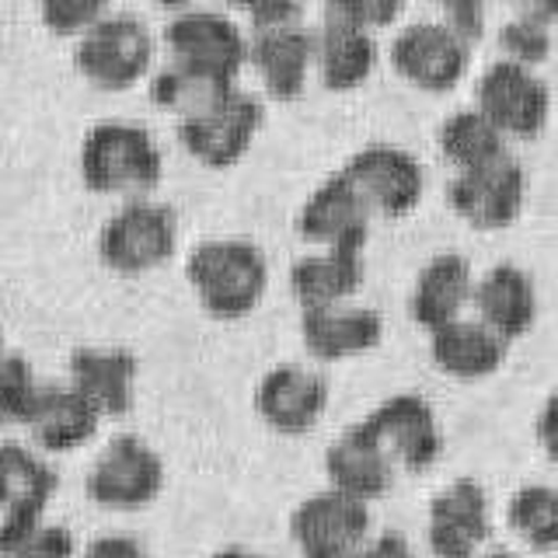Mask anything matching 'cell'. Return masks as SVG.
Here are the masks:
<instances>
[{
	"label": "cell",
	"mask_w": 558,
	"mask_h": 558,
	"mask_svg": "<svg viewBox=\"0 0 558 558\" xmlns=\"http://www.w3.org/2000/svg\"><path fill=\"white\" fill-rule=\"evenodd\" d=\"M185 279L209 318L241 322L266 296L269 262L255 241L209 238L189 252Z\"/></svg>",
	"instance_id": "cell-1"
},
{
	"label": "cell",
	"mask_w": 558,
	"mask_h": 558,
	"mask_svg": "<svg viewBox=\"0 0 558 558\" xmlns=\"http://www.w3.org/2000/svg\"><path fill=\"white\" fill-rule=\"evenodd\" d=\"M165 157L147 126L126 119L95 122L81 144V179L101 196L144 199L161 182Z\"/></svg>",
	"instance_id": "cell-2"
},
{
	"label": "cell",
	"mask_w": 558,
	"mask_h": 558,
	"mask_svg": "<svg viewBox=\"0 0 558 558\" xmlns=\"http://www.w3.org/2000/svg\"><path fill=\"white\" fill-rule=\"evenodd\" d=\"M252 14L248 60L266 92L279 101L301 98L314 63V32L304 25L301 0H262Z\"/></svg>",
	"instance_id": "cell-3"
},
{
	"label": "cell",
	"mask_w": 558,
	"mask_h": 558,
	"mask_svg": "<svg viewBox=\"0 0 558 558\" xmlns=\"http://www.w3.org/2000/svg\"><path fill=\"white\" fill-rule=\"evenodd\" d=\"M179 248V217L154 199H126L98 231V258L119 276H144Z\"/></svg>",
	"instance_id": "cell-4"
},
{
	"label": "cell",
	"mask_w": 558,
	"mask_h": 558,
	"mask_svg": "<svg viewBox=\"0 0 558 558\" xmlns=\"http://www.w3.org/2000/svg\"><path fill=\"white\" fill-rule=\"evenodd\" d=\"M154 60V35L130 11L101 14L95 25H87L77 39L74 63L81 74L105 87V92H126L147 74Z\"/></svg>",
	"instance_id": "cell-5"
},
{
	"label": "cell",
	"mask_w": 558,
	"mask_h": 558,
	"mask_svg": "<svg viewBox=\"0 0 558 558\" xmlns=\"http://www.w3.org/2000/svg\"><path fill=\"white\" fill-rule=\"evenodd\" d=\"M165 488V461L136 433L112 436L84 478V493L105 510L133 513L150 506Z\"/></svg>",
	"instance_id": "cell-6"
},
{
	"label": "cell",
	"mask_w": 558,
	"mask_h": 558,
	"mask_svg": "<svg viewBox=\"0 0 558 558\" xmlns=\"http://www.w3.org/2000/svg\"><path fill=\"white\" fill-rule=\"evenodd\" d=\"M371 502L339 488H322L290 513V541L301 558H353L371 541Z\"/></svg>",
	"instance_id": "cell-7"
},
{
	"label": "cell",
	"mask_w": 558,
	"mask_h": 558,
	"mask_svg": "<svg viewBox=\"0 0 558 558\" xmlns=\"http://www.w3.org/2000/svg\"><path fill=\"white\" fill-rule=\"evenodd\" d=\"M475 109L493 122L506 140H531L548 126L551 92L531 66L496 60L482 70L475 84Z\"/></svg>",
	"instance_id": "cell-8"
},
{
	"label": "cell",
	"mask_w": 558,
	"mask_h": 558,
	"mask_svg": "<svg viewBox=\"0 0 558 558\" xmlns=\"http://www.w3.org/2000/svg\"><path fill=\"white\" fill-rule=\"evenodd\" d=\"M371 206L374 217H405L423 203L426 171L418 157L398 144H366L339 168Z\"/></svg>",
	"instance_id": "cell-9"
},
{
	"label": "cell",
	"mask_w": 558,
	"mask_h": 558,
	"mask_svg": "<svg viewBox=\"0 0 558 558\" xmlns=\"http://www.w3.org/2000/svg\"><path fill=\"white\" fill-rule=\"evenodd\" d=\"M523 199H527V171L520 168L513 154L458 171L447 185L450 209L468 227H475V231H502V227H510L520 217Z\"/></svg>",
	"instance_id": "cell-10"
},
{
	"label": "cell",
	"mask_w": 558,
	"mask_h": 558,
	"mask_svg": "<svg viewBox=\"0 0 558 558\" xmlns=\"http://www.w3.org/2000/svg\"><path fill=\"white\" fill-rule=\"evenodd\" d=\"M266 109L252 92L234 87L231 95H223L217 105H209L206 112L179 119V140L182 147L196 157L206 168H231L248 154L252 140L262 130Z\"/></svg>",
	"instance_id": "cell-11"
},
{
	"label": "cell",
	"mask_w": 558,
	"mask_h": 558,
	"mask_svg": "<svg viewBox=\"0 0 558 558\" xmlns=\"http://www.w3.org/2000/svg\"><path fill=\"white\" fill-rule=\"evenodd\" d=\"M391 66L401 81L433 95L453 92L471 66V43L444 22H412L391 39Z\"/></svg>",
	"instance_id": "cell-12"
},
{
	"label": "cell",
	"mask_w": 558,
	"mask_h": 558,
	"mask_svg": "<svg viewBox=\"0 0 558 558\" xmlns=\"http://www.w3.org/2000/svg\"><path fill=\"white\" fill-rule=\"evenodd\" d=\"M165 46L171 49V63L203 70V74L223 81H234L248 60V35L227 14L209 8H189L174 14L165 25Z\"/></svg>",
	"instance_id": "cell-13"
},
{
	"label": "cell",
	"mask_w": 558,
	"mask_h": 558,
	"mask_svg": "<svg viewBox=\"0 0 558 558\" xmlns=\"http://www.w3.org/2000/svg\"><path fill=\"white\" fill-rule=\"evenodd\" d=\"M493 506L475 478H453L429 499L426 545L436 558H471L488 545Z\"/></svg>",
	"instance_id": "cell-14"
},
{
	"label": "cell",
	"mask_w": 558,
	"mask_h": 558,
	"mask_svg": "<svg viewBox=\"0 0 558 558\" xmlns=\"http://www.w3.org/2000/svg\"><path fill=\"white\" fill-rule=\"evenodd\" d=\"M374 429L380 447L391 453L395 468L429 471L444 453V429L436 409L423 395H391L363 418Z\"/></svg>",
	"instance_id": "cell-15"
},
{
	"label": "cell",
	"mask_w": 558,
	"mask_h": 558,
	"mask_svg": "<svg viewBox=\"0 0 558 558\" xmlns=\"http://www.w3.org/2000/svg\"><path fill=\"white\" fill-rule=\"evenodd\" d=\"M60 475L43 453L25 444H0V541L39 527Z\"/></svg>",
	"instance_id": "cell-16"
},
{
	"label": "cell",
	"mask_w": 558,
	"mask_h": 558,
	"mask_svg": "<svg viewBox=\"0 0 558 558\" xmlns=\"http://www.w3.org/2000/svg\"><path fill=\"white\" fill-rule=\"evenodd\" d=\"M371 206L363 203L353 182L336 171L304 199L301 214H296V234L314 248L363 252L366 238H371Z\"/></svg>",
	"instance_id": "cell-17"
},
{
	"label": "cell",
	"mask_w": 558,
	"mask_h": 558,
	"mask_svg": "<svg viewBox=\"0 0 558 558\" xmlns=\"http://www.w3.org/2000/svg\"><path fill=\"white\" fill-rule=\"evenodd\" d=\"M255 412L279 436H304L328 412V380L301 363H279L258 380Z\"/></svg>",
	"instance_id": "cell-18"
},
{
	"label": "cell",
	"mask_w": 558,
	"mask_h": 558,
	"mask_svg": "<svg viewBox=\"0 0 558 558\" xmlns=\"http://www.w3.org/2000/svg\"><path fill=\"white\" fill-rule=\"evenodd\" d=\"M395 471L398 468L391 453L380 447V440L366 423L342 429L325 450L328 488H339V493L363 502H374L388 493L395 485Z\"/></svg>",
	"instance_id": "cell-19"
},
{
	"label": "cell",
	"mask_w": 558,
	"mask_h": 558,
	"mask_svg": "<svg viewBox=\"0 0 558 558\" xmlns=\"http://www.w3.org/2000/svg\"><path fill=\"white\" fill-rule=\"evenodd\" d=\"M384 339V318L374 307L336 304L318 311H301V342L311 360L342 363L377 349Z\"/></svg>",
	"instance_id": "cell-20"
},
{
	"label": "cell",
	"mask_w": 558,
	"mask_h": 558,
	"mask_svg": "<svg viewBox=\"0 0 558 558\" xmlns=\"http://www.w3.org/2000/svg\"><path fill=\"white\" fill-rule=\"evenodd\" d=\"M475 272L471 262L458 252H440L433 255L423 269H418L412 293H409V314L418 328L436 331L450 322L464 318L475 296Z\"/></svg>",
	"instance_id": "cell-21"
},
{
	"label": "cell",
	"mask_w": 558,
	"mask_h": 558,
	"mask_svg": "<svg viewBox=\"0 0 558 558\" xmlns=\"http://www.w3.org/2000/svg\"><path fill=\"white\" fill-rule=\"evenodd\" d=\"M471 307H475V318L493 328L502 342L527 336L537 318V290L531 272H523L513 262L485 269L475 279Z\"/></svg>",
	"instance_id": "cell-22"
},
{
	"label": "cell",
	"mask_w": 558,
	"mask_h": 558,
	"mask_svg": "<svg viewBox=\"0 0 558 558\" xmlns=\"http://www.w3.org/2000/svg\"><path fill=\"white\" fill-rule=\"evenodd\" d=\"M140 363L130 349L81 345L70 353V388L87 398L98 415H126L133 405Z\"/></svg>",
	"instance_id": "cell-23"
},
{
	"label": "cell",
	"mask_w": 558,
	"mask_h": 558,
	"mask_svg": "<svg viewBox=\"0 0 558 558\" xmlns=\"http://www.w3.org/2000/svg\"><path fill=\"white\" fill-rule=\"evenodd\" d=\"M506 345L510 342H502L493 328L468 314L429 331V360L436 363V371L464 384L493 377L506 360Z\"/></svg>",
	"instance_id": "cell-24"
},
{
	"label": "cell",
	"mask_w": 558,
	"mask_h": 558,
	"mask_svg": "<svg viewBox=\"0 0 558 558\" xmlns=\"http://www.w3.org/2000/svg\"><path fill=\"white\" fill-rule=\"evenodd\" d=\"M101 415L87 398H81L74 388H60V384H49L39 388V398L28 412L25 429L32 433V440L46 453H70L81 450L84 444L95 440Z\"/></svg>",
	"instance_id": "cell-25"
},
{
	"label": "cell",
	"mask_w": 558,
	"mask_h": 558,
	"mask_svg": "<svg viewBox=\"0 0 558 558\" xmlns=\"http://www.w3.org/2000/svg\"><path fill=\"white\" fill-rule=\"evenodd\" d=\"M363 287V252L314 248L290 266V293L301 311L349 304Z\"/></svg>",
	"instance_id": "cell-26"
},
{
	"label": "cell",
	"mask_w": 558,
	"mask_h": 558,
	"mask_svg": "<svg viewBox=\"0 0 558 558\" xmlns=\"http://www.w3.org/2000/svg\"><path fill=\"white\" fill-rule=\"evenodd\" d=\"M314 66L328 92H353L377 66L374 32L349 25L342 17H325L314 28Z\"/></svg>",
	"instance_id": "cell-27"
},
{
	"label": "cell",
	"mask_w": 558,
	"mask_h": 558,
	"mask_svg": "<svg viewBox=\"0 0 558 558\" xmlns=\"http://www.w3.org/2000/svg\"><path fill=\"white\" fill-rule=\"evenodd\" d=\"M234 87H238L234 81L203 74V70H192L182 63H168L157 70L150 81V101L174 112L179 119H189V116L206 112L209 105H217L223 95H231Z\"/></svg>",
	"instance_id": "cell-28"
},
{
	"label": "cell",
	"mask_w": 558,
	"mask_h": 558,
	"mask_svg": "<svg viewBox=\"0 0 558 558\" xmlns=\"http://www.w3.org/2000/svg\"><path fill=\"white\" fill-rule=\"evenodd\" d=\"M436 140H440L444 157L458 171L478 168V165L496 161V157H502V154H510V147H506V136L475 109V105H471V109L450 112L444 119L440 136H436Z\"/></svg>",
	"instance_id": "cell-29"
},
{
	"label": "cell",
	"mask_w": 558,
	"mask_h": 558,
	"mask_svg": "<svg viewBox=\"0 0 558 558\" xmlns=\"http://www.w3.org/2000/svg\"><path fill=\"white\" fill-rule=\"evenodd\" d=\"M506 523L531 551L558 548V488L555 485H520L506 502Z\"/></svg>",
	"instance_id": "cell-30"
},
{
	"label": "cell",
	"mask_w": 558,
	"mask_h": 558,
	"mask_svg": "<svg viewBox=\"0 0 558 558\" xmlns=\"http://www.w3.org/2000/svg\"><path fill=\"white\" fill-rule=\"evenodd\" d=\"M43 384L35 380L32 363L22 353L0 349V429L4 426H25L28 412L39 398Z\"/></svg>",
	"instance_id": "cell-31"
},
{
	"label": "cell",
	"mask_w": 558,
	"mask_h": 558,
	"mask_svg": "<svg viewBox=\"0 0 558 558\" xmlns=\"http://www.w3.org/2000/svg\"><path fill=\"white\" fill-rule=\"evenodd\" d=\"M77 545L63 523H39L25 534L0 541V558H74Z\"/></svg>",
	"instance_id": "cell-32"
},
{
	"label": "cell",
	"mask_w": 558,
	"mask_h": 558,
	"mask_svg": "<svg viewBox=\"0 0 558 558\" xmlns=\"http://www.w3.org/2000/svg\"><path fill=\"white\" fill-rule=\"evenodd\" d=\"M499 49L506 52V60L523 63V66L545 63L551 52V32H548V25L510 17V22L499 28Z\"/></svg>",
	"instance_id": "cell-33"
},
{
	"label": "cell",
	"mask_w": 558,
	"mask_h": 558,
	"mask_svg": "<svg viewBox=\"0 0 558 558\" xmlns=\"http://www.w3.org/2000/svg\"><path fill=\"white\" fill-rule=\"evenodd\" d=\"M109 8V0H39L43 22L57 35H74L95 25Z\"/></svg>",
	"instance_id": "cell-34"
},
{
	"label": "cell",
	"mask_w": 558,
	"mask_h": 558,
	"mask_svg": "<svg viewBox=\"0 0 558 558\" xmlns=\"http://www.w3.org/2000/svg\"><path fill=\"white\" fill-rule=\"evenodd\" d=\"M325 8L328 17H342V22L371 32L391 25L401 14V8H405V0H325Z\"/></svg>",
	"instance_id": "cell-35"
},
{
	"label": "cell",
	"mask_w": 558,
	"mask_h": 558,
	"mask_svg": "<svg viewBox=\"0 0 558 558\" xmlns=\"http://www.w3.org/2000/svg\"><path fill=\"white\" fill-rule=\"evenodd\" d=\"M444 4V25L453 28L464 43L482 39L485 17H488V0H440Z\"/></svg>",
	"instance_id": "cell-36"
},
{
	"label": "cell",
	"mask_w": 558,
	"mask_h": 558,
	"mask_svg": "<svg viewBox=\"0 0 558 558\" xmlns=\"http://www.w3.org/2000/svg\"><path fill=\"white\" fill-rule=\"evenodd\" d=\"M84 558H150L130 534H101L84 548Z\"/></svg>",
	"instance_id": "cell-37"
},
{
	"label": "cell",
	"mask_w": 558,
	"mask_h": 558,
	"mask_svg": "<svg viewBox=\"0 0 558 558\" xmlns=\"http://www.w3.org/2000/svg\"><path fill=\"white\" fill-rule=\"evenodd\" d=\"M534 433H537L541 450L548 453V461L558 464V391L548 395V401L541 405L537 423H534Z\"/></svg>",
	"instance_id": "cell-38"
},
{
	"label": "cell",
	"mask_w": 558,
	"mask_h": 558,
	"mask_svg": "<svg viewBox=\"0 0 558 558\" xmlns=\"http://www.w3.org/2000/svg\"><path fill=\"white\" fill-rule=\"evenodd\" d=\"M353 558H415L412 545L405 534L398 531H384L377 537H371L366 545L353 555Z\"/></svg>",
	"instance_id": "cell-39"
},
{
	"label": "cell",
	"mask_w": 558,
	"mask_h": 558,
	"mask_svg": "<svg viewBox=\"0 0 558 558\" xmlns=\"http://www.w3.org/2000/svg\"><path fill=\"white\" fill-rule=\"evenodd\" d=\"M513 8V17L523 22H537V25H551L558 22V0H506Z\"/></svg>",
	"instance_id": "cell-40"
},
{
	"label": "cell",
	"mask_w": 558,
	"mask_h": 558,
	"mask_svg": "<svg viewBox=\"0 0 558 558\" xmlns=\"http://www.w3.org/2000/svg\"><path fill=\"white\" fill-rule=\"evenodd\" d=\"M209 558H266V555H258V551H252V548H220V551H214Z\"/></svg>",
	"instance_id": "cell-41"
},
{
	"label": "cell",
	"mask_w": 558,
	"mask_h": 558,
	"mask_svg": "<svg viewBox=\"0 0 558 558\" xmlns=\"http://www.w3.org/2000/svg\"><path fill=\"white\" fill-rule=\"evenodd\" d=\"M471 558H517L513 551H506V548H482V551H475V555H471Z\"/></svg>",
	"instance_id": "cell-42"
},
{
	"label": "cell",
	"mask_w": 558,
	"mask_h": 558,
	"mask_svg": "<svg viewBox=\"0 0 558 558\" xmlns=\"http://www.w3.org/2000/svg\"><path fill=\"white\" fill-rule=\"evenodd\" d=\"M227 4H234V8L252 11V8H258V4H262V0H227Z\"/></svg>",
	"instance_id": "cell-43"
},
{
	"label": "cell",
	"mask_w": 558,
	"mask_h": 558,
	"mask_svg": "<svg viewBox=\"0 0 558 558\" xmlns=\"http://www.w3.org/2000/svg\"><path fill=\"white\" fill-rule=\"evenodd\" d=\"M157 4H165V8H182V4H189V0H157Z\"/></svg>",
	"instance_id": "cell-44"
},
{
	"label": "cell",
	"mask_w": 558,
	"mask_h": 558,
	"mask_svg": "<svg viewBox=\"0 0 558 558\" xmlns=\"http://www.w3.org/2000/svg\"><path fill=\"white\" fill-rule=\"evenodd\" d=\"M0 342H4V336H0ZM0 349H4V345H0Z\"/></svg>",
	"instance_id": "cell-45"
}]
</instances>
